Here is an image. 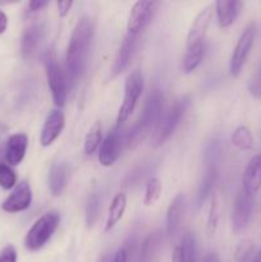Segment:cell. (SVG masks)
Returning <instances> with one entry per match:
<instances>
[{"instance_id": "3", "label": "cell", "mask_w": 261, "mask_h": 262, "mask_svg": "<svg viewBox=\"0 0 261 262\" xmlns=\"http://www.w3.org/2000/svg\"><path fill=\"white\" fill-rule=\"evenodd\" d=\"M189 104H191V100H189L188 96L181 97L163 115V118H160L155 129H154L153 136H151V145H153V147H160L171 137V135L177 129L183 115L186 114Z\"/></svg>"}, {"instance_id": "4", "label": "cell", "mask_w": 261, "mask_h": 262, "mask_svg": "<svg viewBox=\"0 0 261 262\" xmlns=\"http://www.w3.org/2000/svg\"><path fill=\"white\" fill-rule=\"evenodd\" d=\"M60 223L58 211L45 212L38 217L25 238V246L28 251H38L50 241Z\"/></svg>"}, {"instance_id": "12", "label": "cell", "mask_w": 261, "mask_h": 262, "mask_svg": "<svg viewBox=\"0 0 261 262\" xmlns=\"http://www.w3.org/2000/svg\"><path fill=\"white\" fill-rule=\"evenodd\" d=\"M122 141H120V130L114 127L106 136L99 151V161L102 166H112L117 163L120 156Z\"/></svg>"}, {"instance_id": "14", "label": "cell", "mask_w": 261, "mask_h": 262, "mask_svg": "<svg viewBox=\"0 0 261 262\" xmlns=\"http://www.w3.org/2000/svg\"><path fill=\"white\" fill-rule=\"evenodd\" d=\"M138 37L135 35H130L128 33L122 41V45H120L119 51L117 54V58H115L114 64H113L112 68V76L117 77L120 73L125 71V69L129 67L130 61H132L133 55H135L136 48H137Z\"/></svg>"}, {"instance_id": "30", "label": "cell", "mask_w": 261, "mask_h": 262, "mask_svg": "<svg viewBox=\"0 0 261 262\" xmlns=\"http://www.w3.org/2000/svg\"><path fill=\"white\" fill-rule=\"evenodd\" d=\"M217 223H219V201H217L216 194H214V196H212L211 206H210L209 216H207L206 232L209 237L215 234L217 228Z\"/></svg>"}, {"instance_id": "6", "label": "cell", "mask_w": 261, "mask_h": 262, "mask_svg": "<svg viewBox=\"0 0 261 262\" xmlns=\"http://www.w3.org/2000/svg\"><path fill=\"white\" fill-rule=\"evenodd\" d=\"M45 71L54 104L59 107L64 106L67 101V95H68V87H67L66 76L61 72L55 53L53 50L48 53L45 58Z\"/></svg>"}, {"instance_id": "36", "label": "cell", "mask_w": 261, "mask_h": 262, "mask_svg": "<svg viewBox=\"0 0 261 262\" xmlns=\"http://www.w3.org/2000/svg\"><path fill=\"white\" fill-rule=\"evenodd\" d=\"M128 258V253L125 248H120L118 250V252L115 253L114 258H113V262H127Z\"/></svg>"}, {"instance_id": "17", "label": "cell", "mask_w": 261, "mask_h": 262, "mask_svg": "<svg viewBox=\"0 0 261 262\" xmlns=\"http://www.w3.org/2000/svg\"><path fill=\"white\" fill-rule=\"evenodd\" d=\"M242 5V2L238 0H217L214 7L220 27L227 28L232 26L237 19Z\"/></svg>"}, {"instance_id": "38", "label": "cell", "mask_w": 261, "mask_h": 262, "mask_svg": "<svg viewBox=\"0 0 261 262\" xmlns=\"http://www.w3.org/2000/svg\"><path fill=\"white\" fill-rule=\"evenodd\" d=\"M204 262H220V258H219V256L216 255V253L210 252V253H207V255H206V257H205Z\"/></svg>"}, {"instance_id": "20", "label": "cell", "mask_w": 261, "mask_h": 262, "mask_svg": "<svg viewBox=\"0 0 261 262\" xmlns=\"http://www.w3.org/2000/svg\"><path fill=\"white\" fill-rule=\"evenodd\" d=\"M197 242L193 233H187L182 237L173 252V262H196Z\"/></svg>"}, {"instance_id": "7", "label": "cell", "mask_w": 261, "mask_h": 262, "mask_svg": "<svg viewBox=\"0 0 261 262\" xmlns=\"http://www.w3.org/2000/svg\"><path fill=\"white\" fill-rule=\"evenodd\" d=\"M255 36H256L255 23H250V25L243 30V32L241 33L229 61V72L233 77H238L241 72H242L246 61H247L248 55H250L251 53V49H252L253 42H255Z\"/></svg>"}, {"instance_id": "10", "label": "cell", "mask_w": 261, "mask_h": 262, "mask_svg": "<svg viewBox=\"0 0 261 262\" xmlns=\"http://www.w3.org/2000/svg\"><path fill=\"white\" fill-rule=\"evenodd\" d=\"M32 204V189L27 181H22L14 187L12 193L3 201L2 210L9 214H17L27 210Z\"/></svg>"}, {"instance_id": "8", "label": "cell", "mask_w": 261, "mask_h": 262, "mask_svg": "<svg viewBox=\"0 0 261 262\" xmlns=\"http://www.w3.org/2000/svg\"><path fill=\"white\" fill-rule=\"evenodd\" d=\"M253 206H255V197H253V194L248 193L243 188L241 189L234 200V206H233L232 214L233 232L235 234H240L248 227L251 217H252Z\"/></svg>"}, {"instance_id": "25", "label": "cell", "mask_w": 261, "mask_h": 262, "mask_svg": "<svg viewBox=\"0 0 261 262\" xmlns=\"http://www.w3.org/2000/svg\"><path fill=\"white\" fill-rule=\"evenodd\" d=\"M102 138V127L101 123L97 120L92 124V127L90 128V130L87 132L86 138H84V152L87 155H92L95 151L99 148L100 143H101Z\"/></svg>"}, {"instance_id": "35", "label": "cell", "mask_w": 261, "mask_h": 262, "mask_svg": "<svg viewBox=\"0 0 261 262\" xmlns=\"http://www.w3.org/2000/svg\"><path fill=\"white\" fill-rule=\"evenodd\" d=\"M49 3L45 2V0H32V2L28 4V8H30L31 12H37V10H41L42 8H45Z\"/></svg>"}, {"instance_id": "28", "label": "cell", "mask_w": 261, "mask_h": 262, "mask_svg": "<svg viewBox=\"0 0 261 262\" xmlns=\"http://www.w3.org/2000/svg\"><path fill=\"white\" fill-rule=\"evenodd\" d=\"M99 210H100V197L96 192L91 193L89 197V201L86 205V225L91 228L92 225L96 223L97 217H99Z\"/></svg>"}, {"instance_id": "29", "label": "cell", "mask_w": 261, "mask_h": 262, "mask_svg": "<svg viewBox=\"0 0 261 262\" xmlns=\"http://www.w3.org/2000/svg\"><path fill=\"white\" fill-rule=\"evenodd\" d=\"M17 186V174L8 164L0 163V187L3 189H12Z\"/></svg>"}, {"instance_id": "27", "label": "cell", "mask_w": 261, "mask_h": 262, "mask_svg": "<svg viewBox=\"0 0 261 262\" xmlns=\"http://www.w3.org/2000/svg\"><path fill=\"white\" fill-rule=\"evenodd\" d=\"M161 192H163V186H161L160 179L156 178V177L148 179L147 184H146L145 199H143L145 206H154L160 200Z\"/></svg>"}, {"instance_id": "39", "label": "cell", "mask_w": 261, "mask_h": 262, "mask_svg": "<svg viewBox=\"0 0 261 262\" xmlns=\"http://www.w3.org/2000/svg\"><path fill=\"white\" fill-rule=\"evenodd\" d=\"M99 262H113V258L110 257V255H104L100 258Z\"/></svg>"}, {"instance_id": "37", "label": "cell", "mask_w": 261, "mask_h": 262, "mask_svg": "<svg viewBox=\"0 0 261 262\" xmlns=\"http://www.w3.org/2000/svg\"><path fill=\"white\" fill-rule=\"evenodd\" d=\"M7 28H8V17L3 10H0V35H3V33L5 32Z\"/></svg>"}, {"instance_id": "40", "label": "cell", "mask_w": 261, "mask_h": 262, "mask_svg": "<svg viewBox=\"0 0 261 262\" xmlns=\"http://www.w3.org/2000/svg\"><path fill=\"white\" fill-rule=\"evenodd\" d=\"M253 262H261V250L258 251V253L256 255V257H255V260H253Z\"/></svg>"}, {"instance_id": "32", "label": "cell", "mask_w": 261, "mask_h": 262, "mask_svg": "<svg viewBox=\"0 0 261 262\" xmlns=\"http://www.w3.org/2000/svg\"><path fill=\"white\" fill-rule=\"evenodd\" d=\"M248 90H250L252 96L261 99V63L258 64L252 78H251L250 83H248Z\"/></svg>"}, {"instance_id": "18", "label": "cell", "mask_w": 261, "mask_h": 262, "mask_svg": "<svg viewBox=\"0 0 261 262\" xmlns=\"http://www.w3.org/2000/svg\"><path fill=\"white\" fill-rule=\"evenodd\" d=\"M69 173H71V169L66 161H58L51 165L50 171H49V187L54 196H60L63 193L68 184Z\"/></svg>"}, {"instance_id": "23", "label": "cell", "mask_w": 261, "mask_h": 262, "mask_svg": "<svg viewBox=\"0 0 261 262\" xmlns=\"http://www.w3.org/2000/svg\"><path fill=\"white\" fill-rule=\"evenodd\" d=\"M205 54V45L200 43V45L192 46V48H187L186 54L182 60V69L184 73H192L196 71L197 67L201 64L202 59H204Z\"/></svg>"}, {"instance_id": "5", "label": "cell", "mask_w": 261, "mask_h": 262, "mask_svg": "<svg viewBox=\"0 0 261 262\" xmlns=\"http://www.w3.org/2000/svg\"><path fill=\"white\" fill-rule=\"evenodd\" d=\"M143 84H145V82H143V76L141 71L135 69L128 74L124 84V97H123V102L119 107V112H118L115 127L119 128L135 112L138 99L143 91Z\"/></svg>"}, {"instance_id": "15", "label": "cell", "mask_w": 261, "mask_h": 262, "mask_svg": "<svg viewBox=\"0 0 261 262\" xmlns=\"http://www.w3.org/2000/svg\"><path fill=\"white\" fill-rule=\"evenodd\" d=\"M28 146V137L25 133H15L12 135L7 141L4 158L9 166H17L25 159L26 151Z\"/></svg>"}, {"instance_id": "16", "label": "cell", "mask_w": 261, "mask_h": 262, "mask_svg": "<svg viewBox=\"0 0 261 262\" xmlns=\"http://www.w3.org/2000/svg\"><path fill=\"white\" fill-rule=\"evenodd\" d=\"M184 210H186V196L178 193L170 202L166 211V234L174 237L181 228L183 220Z\"/></svg>"}, {"instance_id": "31", "label": "cell", "mask_w": 261, "mask_h": 262, "mask_svg": "<svg viewBox=\"0 0 261 262\" xmlns=\"http://www.w3.org/2000/svg\"><path fill=\"white\" fill-rule=\"evenodd\" d=\"M255 245L251 239H243L238 243L234 252L235 262H247L253 252Z\"/></svg>"}, {"instance_id": "21", "label": "cell", "mask_w": 261, "mask_h": 262, "mask_svg": "<svg viewBox=\"0 0 261 262\" xmlns=\"http://www.w3.org/2000/svg\"><path fill=\"white\" fill-rule=\"evenodd\" d=\"M44 37V26L40 23L30 26L27 30L23 32L22 41H20V53L25 58L32 55L36 49L40 45L41 40Z\"/></svg>"}, {"instance_id": "26", "label": "cell", "mask_w": 261, "mask_h": 262, "mask_svg": "<svg viewBox=\"0 0 261 262\" xmlns=\"http://www.w3.org/2000/svg\"><path fill=\"white\" fill-rule=\"evenodd\" d=\"M232 142L238 150L248 151L253 147V136L247 127L240 125V127L233 132Z\"/></svg>"}, {"instance_id": "13", "label": "cell", "mask_w": 261, "mask_h": 262, "mask_svg": "<svg viewBox=\"0 0 261 262\" xmlns=\"http://www.w3.org/2000/svg\"><path fill=\"white\" fill-rule=\"evenodd\" d=\"M64 124H66V119H64V114L58 109H54L49 113L46 117L44 127L41 129L40 142L42 147H48L50 146L56 138L60 136L61 130H63Z\"/></svg>"}, {"instance_id": "22", "label": "cell", "mask_w": 261, "mask_h": 262, "mask_svg": "<svg viewBox=\"0 0 261 262\" xmlns=\"http://www.w3.org/2000/svg\"><path fill=\"white\" fill-rule=\"evenodd\" d=\"M125 207H127V197H125V194H115L112 204H110L109 211H107L106 223H105V233H109L120 222V219L124 215Z\"/></svg>"}, {"instance_id": "19", "label": "cell", "mask_w": 261, "mask_h": 262, "mask_svg": "<svg viewBox=\"0 0 261 262\" xmlns=\"http://www.w3.org/2000/svg\"><path fill=\"white\" fill-rule=\"evenodd\" d=\"M261 188V152L248 161L243 173V189L255 196Z\"/></svg>"}, {"instance_id": "34", "label": "cell", "mask_w": 261, "mask_h": 262, "mask_svg": "<svg viewBox=\"0 0 261 262\" xmlns=\"http://www.w3.org/2000/svg\"><path fill=\"white\" fill-rule=\"evenodd\" d=\"M72 5H73V2H72V0H64V2L56 3L59 15H60V17H66L69 13V10H71Z\"/></svg>"}, {"instance_id": "24", "label": "cell", "mask_w": 261, "mask_h": 262, "mask_svg": "<svg viewBox=\"0 0 261 262\" xmlns=\"http://www.w3.org/2000/svg\"><path fill=\"white\" fill-rule=\"evenodd\" d=\"M217 178V168L216 166H207L206 173H205L204 179L201 182V186H200L199 193H197V205L199 207H201L204 205V202L206 201L207 197L211 194L212 187H214L215 182Z\"/></svg>"}, {"instance_id": "9", "label": "cell", "mask_w": 261, "mask_h": 262, "mask_svg": "<svg viewBox=\"0 0 261 262\" xmlns=\"http://www.w3.org/2000/svg\"><path fill=\"white\" fill-rule=\"evenodd\" d=\"M156 7H158V3L150 2V0L148 2L140 0V2L135 3L129 12V15H128V33L135 36L140 35L150 25L151 19L156 12Z\"/></svg>"}, {"instance_id": "1", "label": "cell", "mask_w": 261, "mask_h": 262, "mask_svg": "<svg viewBox=\"0 0 261 262\" xmlns=\"http://www.w3.org/2000/svg\"><path fill=\"white\" fill-rule=\"evenodd\" d=\"M95 26L91 18L82 17L74 26L67 48L66 67L71 83H76L86 69Z\"/></svg>"}, {"instance_id": "33", "label": "cell", "mask_w": 261, "mask_h": 262, "mask_svg": "<svg viewBox=\"0 0 261 262\" xmlns=\"http://www.w3.org/2000/svg\"><path fill=\"white\" fill-rule=\"evenodd\" d=\"M18 255L14 246L8 245L0 252V262H17Z\"/></svg>"}, {"instance_id": "11", "label": "cell", "mask_w": 261, "mask_h": 262, "mask_svg": "<svg viewBox=\"0 0 261 262\" xmlns=\"http://www.w3.org/2000/svg\"><path fill=\"white\" fill-rule=\"evenodd\" d=\"M214 5H207L196 15L188 31V35H187V48L204 43L205 36H206L207 30H209L212 18H214Z\"/></svg>"}, {"instance_id": "2", "label": "cell", "mask_w": 261, "mask_h": 262, "mask_svg": "<svg viewBox=\"0 0 261 262\" xmlns=\"http://www.w3.org/2000/svg\"><path fill=\"white\" fill-rule=\"evenodd\" d=\"M161 109H163V95L159 90H155L147 96L140 118L128 133V147L136 148L147 137L153 128L155 129L161 118Z\"/></svg>"}]
</instances>
